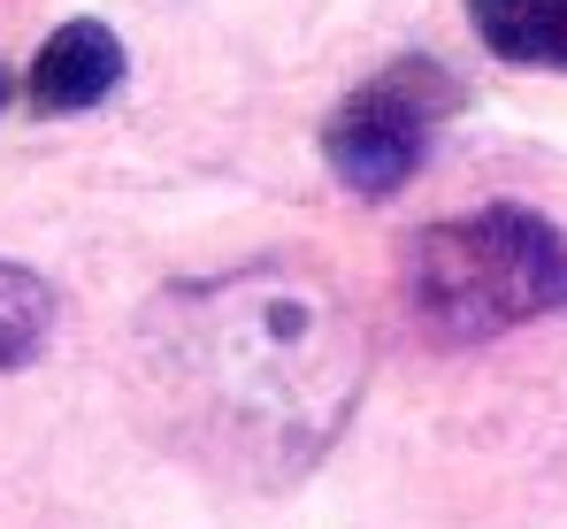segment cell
Instances as JSON below:
<instances>
[{
  "label": "cell",
  "mask_w": 567,
  "mask_h": 529,
  "mask_svg": "<svg viewBox=\"0 0 567 529\" xmlns=\"http://www.w3.org/2000/svg\"><path fill=\"white\" fill-rule=\"evenodd\" d=\"M123 78H131L123 39H115L100 16H70L62 31L39 39V54H31V70H23V100H31L39 115H85V108H100Z\"/></svg>",
  "instance_id": "cell-4"
},
{
  "label": "cell",
  "mask_w": 567,
  "mask_h": 529,
  "mask_svg": "<svg viewBox=\"0 0 567 529\" xmlns=\"http://www.w3.org/2000/svg\"><path fill=\"white\" fill-rule=\"evenodd\" d=\"M399 292L437 346H491L567 315V231L522 200L422 223L399 254Z\"/></svg>",
  "instance_id": "cell-2"
},
{
  "label": "cell",
  "mask_w": 567,
  "mask_h": 529,
  "mask_svg": "<svg viewBox=\"0 0 567 529\" xmlns=\"http://www.w3.org/2000/svg\"><path fill=\"white\" fill-rule=\"evenodd\" d=\"M8 100H16V85H8V70H0V108H8Z\"/></svg>",
  "instance_id": "cell-7"
},
{
  "label": "cell",
  "mask_w": 567,
  "mask_h": 529,
  "mask_svg": "<svg viewBox=\"0 0 567 529\" xmlns=\"http://www.w3.org/2000/svg\"><path fill=\"white\" fill-rule=\"evenodd\" d=\"M468 31L483 39V54L514 70L567 78V0H468Z\"/></svg>",
  "instance_id": "cell-5"
},
{
  "label": "cell",
  "mask_w": 567,
  "mask_h": 529,
  "mask_svg": "<svg viewBox=\"0 0 567 529\" xmlns=\"http://www.w3.org/2000/svg\"><path fill=\"white\" fill-rule=\"evenodd\" d=\"M131 391L154 438L230 491L307 484L369 391V330L299 254L177 276L131 323Z\"/></svg>",
  "instance_id": "cell-1"
},
{
  "label": "cell",
  "mask_w": 567,
  "mask_h": 529,
  "mask_svg": "<svg viewBox=\"0 0 567 529\" xmlns=\"http://www.w3.org/2000/svg\"><path fill=\"white\" fill-rule=\"evenodd\" d=\"M54 323H62V292L39 268L0 254V376L8 368H31L47 353V338H54Z\"/></svg>",
  "instance_id": "cell-6"
},
{
  "label": "cell",
  "mask_w": 567,
  "mask_h": 529,
  "mask_svg": "<svg viewBox=\"0 0 567 529\" xmlns=\"http://www.w3.org/2000/svg\"><path fill=\"white\" fill-rule=\"evenodd\" d=\"M461 108H468V85L437 54H391L377 78H361L322 115V170L353 200H391L422 176Z\"/></svg>",
  "instance_id": "cell-3"
}]
</instances>
